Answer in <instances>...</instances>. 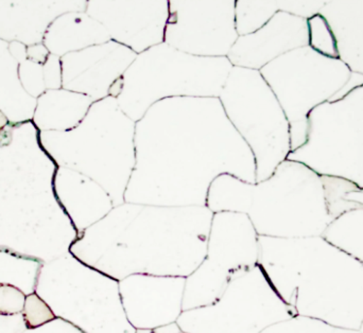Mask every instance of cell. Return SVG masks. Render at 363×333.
<instances>
[{
  "instance_id": "cell-3",
  "label": "cell",
  "mask_w": 363,
  "mask_h": 333,
  "mask_svg": "<svg viewBox=\"0 0 363 333\" xmlns=\"http://www.w3.org/2000/svg\"><path fill=\"white\" fill-rule=\"evenodd\" d=\"M259 264L296 315L347 329L363 324V266L323 237H258Z\"/></svg>"
},
{
  "instance_id": "cell-2",
  "label": "cell",
  "mask_w": 363,
  "mask_h": 333,
  "mask_svg": "<svg viewBox=\"0 0 363 333\" xmlns=\"http://www.w3.org/2000/svg\"><path fill=\"white\" fill-rule=\"evenodd\" d=\"M213 215L206 206L125 202L83 232L72 253L118 281L133 274L187 277L204 259Z\"/></svg>"
},
{
  "instance_id": "cell-12",
  "label": "cell",
  "mask_w": 363,
  "mask_h": 333,
  "mask_svg": "<svg viewBox=\"0 0 363 333\" xmlns=\"http://www.w3.org/2000/svg\"><path fill=\"white\" fill-rule=\"evenodd\" d=\"M55 317L84 333H136L125 317L119 281L77 258L63 289L43 298Z\"/></svg>"
},
{
  "instance_id": "cell-21",
  "label": "cell",
  "mask_w": 363,
  "mask_h": 333,
  "mask_svg": "<svg viewBox=\"0 0 363 333\" xmlns=\"http://www.w3.org/2000/svg\"><path fill=\"white\" fill-rule=\"evenodd\" d=\"M283 10V1L236 0L235 23L239 36L262 29L277 12Z\"/></svg>"
},
{
  "instance_id": "cell-17",
  "label": "cell",
  "mask_w": 363,
  "mask_h": 333,
  "mask_svg": "<svg viewBox=\"0 0 363 333\" xmlns=\"http://www.w3.org/2000/svg\"><path fill=\"white\" fill-rule=\"evenodd\" d=\"M135 52L111 40L83 51L76 81L79 89L94 102L110 97L113 86L135 61Z\"/></svg>"
},
{
  "instance_id": "cell-4",
  "label": "cell",
  "mask_w": 363,
  "mask_h": 333,
  "mask_svg": "<svg viewBox=\"0 0 363 333\" xmlns=\"http://www.w3.org/2000/svg\"><path fill=\"white\" fill-rule=\"evenodd\" d=\"M206 207L213 213H245L258 236L271 238L322 237L334 221L321 175L289 159L258 183L220 175L209 187Z\"/></svg>"
},
{
  "instance_id": "cell-14",
  "label": "cell",
  "mask_w": 363,
  "mask_h": 333,
  "mask_svg": "<svg viewBox=\"0 0 363 333\" xmlns=\"http://www.w3.org/2000/svg\"><path fill=\"white\" fill-rule=\"evenodd\" d=\"M87 14L104 25L111 40L138 55L165 43L169 0L89 1Z\"/></svg>"
},
{
  "instance_id": "cell-9",
  "label": "cell",
  "mask_w": 363,
  "mask_h": 333,
  "mask_svg": "<svg viewBox=\"0 0 363 333\" xmlns=\"http://www.w3.org/2000/svg\"><path fill=\"white\" fill-rule=\"evenodd\" d=\"M294 315L257 264L235 275L211 306L183 311L177 324L187 333H262Z\"/></svg>"
},
{
  "instance_id": "cell-1",
  "label": "cell",
  "mask_w": 363,
  "mask_h": 333,
  "mask_svg": "<svg viewBox=\"0 0 363 333\" xmlns=\"http://www.w3.org/2000/svg\"><path fill=\"white\" fill-rule=\"evenodd\" d=\"M136 165L125 202L206 206L211 183L230 174L256 183L255 161L219 98H170L135 129Z\"/></svg>"
},
{
  "instance_id": "cell-13",
  "label": "cell",
  "mask_w": 363,
  "mask_h": 333,
  "mask_svg": "<svg viewBox=\"0 0 363 333\" xmlns=\"http://www.w3.org/2000/svg\"><path fill=\"white\" fill-rule=\"evenodd\" d=\"M236 0H169L165 43L194 57H228L239 38Z\"/></svg>"
},
{
  "instance_id": "cell-8",
  "label": "cell",
  "mask_w": 363,
  "mask_h": 333,
  "mask_svg": "<svg viewBox=\"0 0 363 333\" xmlns=\"http://www.w3.org/2000/svg\"><path fill=\"white\" fill-rule=\"evenodd\" d=\"M287 159L363 188V85L338 101L313 108L306 142Z\"/></svg>"
},
{
  "instance_id": "cell-22",
  "label": "cell",
  "mask_w": 363,
  "mask_h": 333,
  "mask_svg": "<svg viewBox=\"0 0 363 333\" xmlns=\"http://www.w3.org/2000/svg\"><path fill=\"white\" fill-rule=\"evenodd\" d=\"M262 333H362V332L338 327L315 317L294 315L290 319L270 326Z\"/></svg>"
},
{
  "instance_id": "cell-24",
  "label": "cell",
  "mask_w": 363,
  "mask_h": 333,
  "mask_svg": "<svg viewBox=\"0 0 363 333\" xmlns=\"http://www.w3.org/2000/svg\"><path fill=\"white\" fill-rule=\"evenodd\" d=\"M23 326L27 329L40 327L55 319V315L49 305L38 294H31L25 298L21 311Z\"/></svg>"
},
{
  "instance_id": "cell-26",
  "label": "cell",
  "mask_w": 363,
  "mask_h": 333,
  "mask_svg": "<svg viewBox=\"0 0 363 333\" xmlns=\"http://www.w3.org/2000/svg\"><path fill=\"white\" fill-rule=\"evenodd\" d=\"M6 123H8V119L6 118L4 114H2L1 111H0V130L2 128L6 127Z\"/></svg>"
},
{
  "instance_id": "cell-16",
  "label": "cell",
  "mask_w": 363,
  "mask_h": 333,
  "mask_svg": "<svg viewBox=\"0 0 363 333\" xmlns=\"http://www.w3.org/2000/svg\"><path fill=\"white\" fill-rule=\"evenodd\" d=\"M308 44L307 19L279 11L262 29L239 36L228 59L233 67L259 72L277 57Z\"/></svg>"
},
{
  "instance_id": "cell-10",
  "label": "cell",
  "mask_w": 363,
  "mask_h": 333,
  "mask_svg": "<svg viewBox=\"0 0 363 333\" xmlns=\"http://www.w3.org/2000/svg\"><path fill=\"white\" fill-rule=\"evenodd\" d=\"M83 121L74 165L106 189L115 206L123 204L136 165V123L112 97L94 102Z\"/></svg>"
},
{
  "instance_id": "cell-19",
  "label": "cell",
  "mask_w": 363,
  "mask_h": 333,
  "mask_svg": "<svg viewBox=\"0 0 363 333\" xmlns=\"http://www.w3.org/2000/svg\"><path fill=\"white\" fill-rule=\"evenodd\" d=\"M322 237L363 266V209L343 213L335 219Z\"/></svg>"
},
{
  "instance_id": "cell-5",
  "label": "cell",
  "mask_w": 363,
  "mask_h": 333,
  "mask_svg": "<svg viewBox=\"0 0 363 333\" xmlns=\"http://www.w3.org/2000/svg\"><path fill=\"white\" fill-rule=\"evenodd\" d=\"M233 66L228 57L187 55L163 43L136 57L110 97L132 120L170 98H219Z\"/></svg>"
},
{
  "instance_id": "cell-20",
  "label": "cell",
  "mask_w": 363,
  "mask_h": 333,
  "mask_svg": "<svg viewBox=\"0 0 363 333\" xmlns=\"http://www.w3.org/2000/svg\"><path fill=\"white\" fill-rule=\"evenodd\" d=\"M328 213L333 219L363 209V188L341 177L322 176Z\"/></svg>"
},
{
  "instance_id": "cell-7",
  "label": "cell",
  "mask_w": 363,
  "mask_h": 333,
  "mask_svg": "<svg viewBox=\"0 0 363 333\" xmlns=\"http://www.w3.org/2000/svg\"><path fill=\"white\" fill-rule=\"evenodd\" d=\"M219 100L253 154L256 183L269 179L291 152L289 121L274 94L257 70L233 67Z\"/></svg>"
},
{
  "instance_id": "cell-18",
  "label": "cell",
  "mask_w": 363,
  "mask_h": 333,
  "mask_svg": "<svg viewBox=\"0 0 363 333\" xmlns=\"http://www.w3.org/2000/svg\"><path fill=\"white\" fill-rule=\"evenodd\" d=\"M320 14L334 32L339 59L363 76V1H325Z\"/></svg>"
},
{
  "instance_id": "cell-23",
  "label": "cell",
  "mask_w": 363,
  "mask_h": 333,
  "mask_svg": "<svg viewBox=\"0 0 363 333\" xmlns=\"http://www.w3.org/2000/svg\"><path fill=\"white\" fill-rule=\"evenodd\" d=\"M308 23V46L320 55L325 57L339 59L337 40L330 23L322 14L307 19Z\"/></svg>"
},
{
  "instance_id": "cell-15",
  "label": "cell",
  "mask_w": 363,
  "mask_h": 333,
  "mask_svg": "<svg viewBox=\"0 0 363 333\" xmlns=\"http://www.w3.org/2000/svg\"><path fill=\"white\" fill-rule=\"evenodd\" d=\"M186 277L133 274L119 281L121 303L135 330L177 323L183 312Z\"/></svg>"
},
{
  "instance_id": "cell-25",
  "label": "cell",
  "mask_w": 363,
  "mask_h": 333,
  "mask_svg": "<svg viewBox=\"0 0 363 333\" xmlns=\"http://www.w3.org/2000/svg\"><path fill=\"white\" fill-rule=\"evenodd\" d=\"M181 332V328L179 327L177 323L163 326V327L155 328V329L136 330V333H180Z\"/></svg>"
},
{
  "instance_id": "cell-11",
  "label": "cell",
  "mask_w": 363,
  "mask_h": 333,
  "mask_svg": "<svg viewBox=\"0 0 363 333\" xmlns=\"http://www.w3.org/2000/svg\"><path fill=\"white\" fill-rule=\"evenodd\" d=\"M258 237L245 213H213L204 259L186 277L183 311L211 306L235 275L257 266Z\"/></svg>"
},
{
  "instance_id": "cell-28",
  "label": "cell",
  "mask_w": 363,
  "mask_h": 333,
  "mask_svg": "<svg viewBox=\"0 0 363 333\" xmlns=\"http://www.w3.org/2000/svg\"><path fill=\"white\" fill-rule=\"evenodd\" d=\"M180 333H187V332H181Z\"/></svg>"
},
{
  "instance_id": "cell-6",
  "label": "cell",
  "mask_w": 363,
  "mask_h": 333,
  "mask_svg": "<svg viewBox=\"0 0 363 333\" xmlns=\"http://www.w3.org/2000/svg\"><path fill=\"white\" fill-rule=\"evenodd\" d=\"M259 72L289 121L291 152L306 142L313 108L338 101L363 85L362 74L352 72L340 59L320 55L309 46L285 53Z\"/></svg>"
},
{
  "instance_id": "cell-27",
  "label": "cell",
  "mask_w": 363,
  "mask_h": 333,
  "mask_svg": "<svg viewBox=\"0 0 363 333\" xmlns=\"http://www.w3.org/2000/svg\"><path fill=\"white\" fill-rule=\"evenodd\" d=\"M360 332H362V333H363V324H362V328H360Z\"/></svg>"
}]
</instances>
